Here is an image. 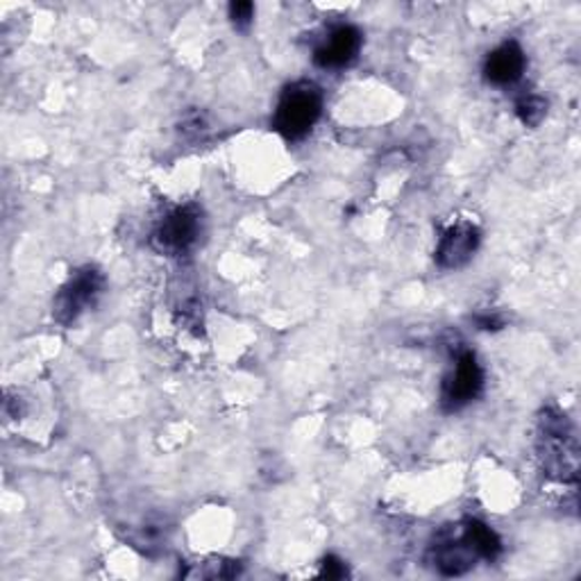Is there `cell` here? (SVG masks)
<instances>
[{"instance_id":"6da1fadb","label":"cell","mask_w":581,"mask_h":581,"mask_svg":"<svg viewBox=\"0 0 581 581\" xmlns=\"http://www.w3.org/2000/svg\"><path fill=\"white\" fill-rule=\"evenodd\" d=\"M539 459L552 480L574 484L579 472V445L565 413L545 409L539 425Z\"/></svg>"},{"instance_id":"7a4b0ae2","label":"cell","mask_w":581,"mask_h":581,"mask_svg":"<svg viewBox=\"0 0 581 581\" xmlns=\"http://www.w3.org/2000/svg\"><path fill=\"white\" fill-rule=\"evenodd\" d=\"M323 112V93L313 82H295L291 84L276 110V130L289 139L298 141L311 132L315 121Z\"/></svg>"},{"instance_id":"3957f363","label":"cell","mask_w":581,"mask_h":581,"mask_svg":"<svg viewBox=\"0 0 581 581\" xmlns=\"http://www.w3.org/2000/svg\"><path fill=\"white\" fill-rule=\"evenodd\" d=\"M104 291V276L98 269H82L78 271L58 293L52 302V315L62 325L76 323L80 315L98 302Z\"/></svg>"},{"instance_id":"277c9868","label":"cell","mask_w":581,"mask_h":581,"mask_svg":"<svg viewBox=\"0 0 581 581\" xmlns=\"http://www.w3.org/2000/svg\"><path fill=\"white\" fill-rule=\"evenodd\" d=\"M202 232V211L196 204H184L173 209L171 214L157 226L152 234V246L162 254L180 257L187 254L200 239Z\"/></svg>"},{"instance_id":"5b68a950","label":"cell","mask_w":581,"mask_h":581,"mask_svg":"<svg viewBox=\"0 0 581 581\" xmlns=\"http://www.w3.org/2000/svg\"><path fill=\"white\" fill-rule=\"evenodd\" d=\"M482 389H484L482 365L470 350H463L457 354L452 371L445 375L441 384V404L450 413L461 411L472 400H478Z\"/></svg>"},{"instance_id":"8992f818","label":"cell","mask_w":581,"mask_h":581,"mask_svg":"<svg viewBox=\"0 0 581 581\" xmlns=\"http://www.w3.org/2000/svg\"><path fill=\"white\" fill-rule=\"evenodd\" d=\"M480 559V552L463 534V527H459V530H443L432 545V563L443 577H461L472 570Z\"/></svg>"},{"instance_id":"52a82bcc","label":"cell","mask_w":581,"mask_h":581,"mask_svg":"<svg viewBox=\"0 0 581 581\" xmlns=\"http://www.w3.org/2000/svg\"><path fill=\"white\" fill-rule=\"evenodd\" d=\"M361 41L363 37L354 26H337L313 50V62L321 69H343L359 56Z\"/></svg>"},{"instance_id":"ba28073f","label":"cell","mask_w":581,"mask_h":581,"mask_svg":"<svg viewBox=\"0 0 581 581\" xmlns=\"http://www.w3.org/2000/svg\"><path fill=\"white\" fill-rule=\"evenodd\" d=\"M480 230L472 223H454L445 230L437 248V263L441 269H461L478 252Z\"/></svg>"},{"instance_id":"9c48e42d","label":"cell","mask_w":581,"mask_h":581,"mask_svg":"<svg viewBox=\"0 0 581 581\" xmlns=\"http://www.w3.org/2000/svg\"><path fill=\"white\" fill-rule=\"evenodd\" d=\"M524 67H527L524 50L515 41H507L500 48H495L491 56L487 58L484 78L491 84L507 87V84H513L522 78Z\"/></svg>"},{"instance_id":"30bf717a","label":"cell","mask_w":581,"mask_h":581,"mask_svg":"<svg viewBox=\"0 0 581 581\" xmlns=\"http://www.w3.org/2000/svg\"><path fill=\"white\" fill-rule=\"evenodd\" d=\"M461 527H463V534L474 545V550L480 552L482 559L493 561L502 552V543H500L498 534L491 530L489 524H484L480 520H468Z\"/></svg>"},{"instance_id":"8fae6325","label":"cell","mask_w":581,"mask_h":581,"mask_svg":"<svg viewBox=\"0 0 581 581\" xmlns=\"http://www.w3.org/2000/svg\"><path fill=\"white\" fill-rule=\"evenodd\" d=\"M515 114H518V119L527 126V128H537V126H541V121L545 119V114H548V102H545V98H541V96H524V98H520L518 100V104H515Z\"/></svg>"},{"instance_id":"7c38bea8","label":"cell","mask_w":581,"mask_h":581,"mask_svg":"<svg viewBox=\"0 0 581 581\" xmlns=\"http://www.w3.org/2000/svg\"><path fill=\"white\" fill-rule=\"evenodd\" d=\"M230 19L237 30H248L252 19H254V6L248 3V0H241V3L230 6Z\"/></svg>"},{"instance_id":"4fadbf2b","label":"cell","mask_w":581,"mask_h":581,"mask_svg":"<svg viewBox=\"0 0 581 581\" xmlns=\"http://www.w3.org/2000/svg\"><path fill=\"white\" fill-rule=\"evenodd\" d=\"M204 130H207V123H204V117H202V114H189V117L180 123V132H182L187 139H198V137H202Z\"/></svg>"},{"instance_id":"5bb4252c","label":"cell","mask_w":581,"mask_h":581,"mask_svg":"<svg viewBox=\"0 0 581 581\" xmlns=\"http://www.w3.org/2000/svg\"><path fill=\"white\" fill-rule=\"evenodd\" d=\"M345 574H348V568H345V563H343L341 559L328 557V559L323 561V577H328V579H341V577H345Z\"/></svg>"},{"instance_id":"9a60e30c","label":"cell","mask_w":581,"mask_h":581,"mask_svg":"<svg viewBox=\"0 0 581 581\" xmlns=\"http://www.w3.org/2000/svg\"><path fill=\"white\" fill-rule=\"evenodd\" d=\"M478 325H480V330H500V328L504 325V321L498 319V315L487 313V315H480V319H478Z\"/></svg>"}]
</instances>
